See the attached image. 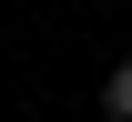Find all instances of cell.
I'll use <instances>...</instances> for the list:
<instances>
[{
	"mask_svg": "<svg viewBox=\"0 0 132 122\" xmlns=\"http://www.w3.org/2000/svg\"><path fill=\"white\" fill-rule=\"evenodd\" d=\"M102 122H132V61L102 71Z\"/></svg>",
	"mask_w": 132,
	"mask_h": 122,
	"instance_id": "cell-1",
	"label": "cell"
}]
</instances>
